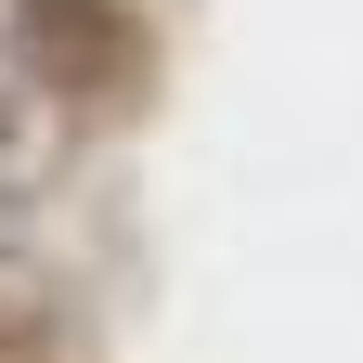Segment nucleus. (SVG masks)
Returning a JSON list of instances; mask_svg holds the SVG:
<instances>
[{
    "label": "nucleus",
    "mask_w": 363,
    "mask_h": 363,
    "mask_svg": "<svg viewBox=\"0 0 363 363\" xmlns=\"http://www.w3.org/2000/svg\"><path fill=\"white\" fill-rule=\"evenodd\" d=\"M78 247H65V104L52 65L0 39V363H65L78 350Z\"/></svg>",
    "instance_id": "obj_1"
}]
</instances>
